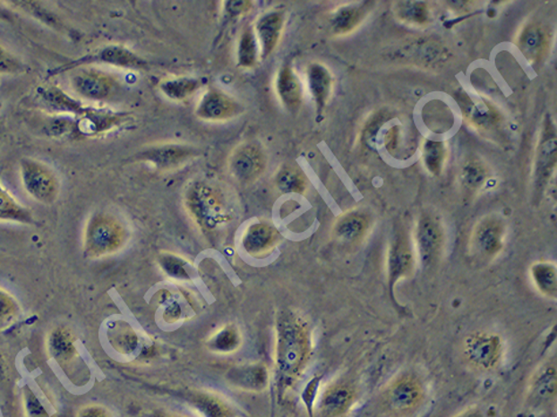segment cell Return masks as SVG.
<instances>
[{"instance_id": "obj_1", "label": "cell", "mask_w": 557, "mask_h": 417, "mask_svg": "<svg viewBox=\"0 0 557 417\" xmlns=\"http://www.w3.org/2000/svg\"><path fill=\"white\" fill-rule=\"evenodd\" d=\"M309 336L304 324L294 316L284 317L279 324L278 365L283 381L293 382L308 358Z\"/></svg>"}, {"instance_id": "obj_2", "label": "cell", "mask_w": 557, "mask_h": 417, "mask_svg": "<svg viewBox=\"0 0 557 417\" xmlns=\"http://www.w3.org/2000/svg\"><path fill=\"white\" fill-rule=\"evenodd\" d=\"M124 230L116 219L107 215H97L86 229L87 255L100 257L116 251L123 245Z\"/></svg>"}, {"instance_id": "obj_3", "label": "cell", "mask_w": 557, "mask_h": 417, "mask_svg": "<svg viewBox=\"0 0 557 417\" xmlns=\"http://www.w3.org/2000/svg\"><path fill=\"white\" fill-rule=\"evenodd\" d=\"M187 206L203 229L213 230L222 223L225 211L218 191L206 183H195L189 189Z\"/></svg>"}, {"instance_id": "obj_4", "label": "cell", "mask_w": 557, "mask_h": 417, "mask_svg": "<svg viewBox=\"0 0 557 417\" xmlns=\"http://www.w3.org/2000/svg\"><path fill=\"white\" fill-rule=\"evenodd\" d=\"M21 174L26 191L34 200L45 204L55 202L58 197L59 182L56 174L48 166L31 158H22Z\"/></svg>"}, {"instance_id": "obj_5", "label": "cell", "mask_w": 557, "mask_h": 417, "mask_svg": "<svg viewBox=\"0 0 557 417\" xmlns=\"http://www.w3.org/2000/svg\"><path fill=\"white\" fill-rule=\"evenodd\" d=\"M108 64L113 66L130 68V70H142L147 67L146 60L140 58L135 53L130 51V49L121 47H107L99 51L90 53L89 55L82 56L73 62L67 63L56 68V70L49 71V77H55L65 73V72L74 70V68L86 66L90 64Z\"/></svg>"}, {"instance_id": "obj_6", "label": "cell", "mask_w": 557, "mask_h": 417, "mask_svg": "<svg viewBox=\"0 0 557 417\" xmlns=\"http://www.w3.org/2000/svg\"><path fill=\"white\" fill-rule=\"evenodd\" d=\"M229 166L231 174L238 181L252 183L264 173L267 157L259 143H244L231 154Z\"/></svg>"}, {"instance_id": "obj_7", "label": "cell", "mask_w": 557, "mask_h": 417, "mask_svg": "<svg viewBox=\"0 0 557 417\" xmlns=\"http://www.w3.org/2000/svg\"><path fill=\"white\" fill-rule=\"evenodd\" d=\"M416 240L422 263L427 268L437 263L442 250L443 231L433 215L424 212L420 216Z\"/></svg>"}, {"instance_id": "obj_8", "label": "cell", "mask_w": 557, "mask_h": 417, "mask_svg": "<svg viewBox=\"0 0 557 417\" xmlns=\"http://www.w3.org/2000/svg\"><path fill=\"white\" fill-rule=\"evenodd\" d=\"M424 400V388L418 379L404 375L397 379L386 392V402L393 412L407 414L418 408Z\"/></svg>"}, {"instance_id": "obj_9", "label": "cell", "mask_w": 557, "mask_h": 417, "mask_svg": "<svg viewBox=\"0 0 557 417\" xmlns=\"http://www.w3.org/2000/svg\"><path fill=\"white\" fill-rule=\"evenodd\" d=\"M415 268V256H413L410 240L403 230L394 233L391 246L389 252V282L390 289L400 279L411 276Z\"/></svg>"}, {"instance_id": "obj_10", "label": "cell", "mask_w": 557, "mask_h": 417, "mask_svg": "<svg viewBox=\"0 0 557 417\" xmlns=\"http://www.w3.org/2000/svg\"><path fill=\"white\" fill-rule=\"evenodd\" d=\"M502 345L500 337L488 333L469 336L465 344V354L477 369L490 370L498 363Z\"/></svg>"}, {"instance_id": "obj_11", "label": "cell", "mask_w": 557, "mask_h": 417, "mask_svg": "<svg viewBox=\"0 0 557 417\" xmlns=\"http://www.w3.org/2000/svg\"><path fill=\"white\" fill-rule=\"evenodd\" d=\"M556 165V132L552 121H545L537 149L536 162V185L542 191L552 176Z\"/></svg>"}, {"instance_id": "obj_12", "label": "cell", "mask_w": 557, "mask_h": 417, "mask_svg": "<svg viewBox=\"0 0 557 417\" xmlns=\"http://www.w3.org/2000/svg\"><path fill=\"white\" fill-rule=\"evenodd\" d=\"M72 87L79 96L90 100H105L116 89V81L98 71H82L72 78Z\"/></svg>"}, {"instance_id": "obj_13", "label": "cell", "mask_w": 557, "mask_h": 417, "mask_svg": "<svg viewBox=\"0 0 557 417\" xmlns=\"http://www.w3.org/2000/svg\"><path fill=\"white\" fill-rule=\"evenodd\" d=\"M126 119V114L104 111V109L86 108L85 113L75 121L74 134L96 136L120 126Z\"/></svg>"}, {"instance_id": "obj_14", "label": "cell", "mask_w": 557, "mask_h": 417, "mask_svg": "<svg viewBox=\"0 0 557 417\" xmlns=\"http://www.w3.org/2000/svg\"><path fill=\"white\" fill-rule=\"evenodd\" d=\"M241 112L242 106L236 100L214 89L204 94L196 109V115L203 120L223 121L231 119Z\"/></svg>"}, {"instance_id": "obj_15", "label": "cell", "mask_w": 557, "mask_h": 417, "mask_svg": "<svg viewBox=\"0 0 557 417\" xmlns=\"http://www.w3.org/2000/svg\"><path fill=\"white\" fill-rule=\"evenodd\" d=\"M197 150L194 148L181 145H166L150 148L140 153L136 158L153 163L159 169H172L194 157Z\"/></svg>"}, {"instance_id": "obj_16", "label": "cell", "mask_w": 557, "mask_h": 417, "mask_svg": "<svg viewBox=\"0 0 557 417\" xmlns=\"http://www.w3.org/2000/svg\"><path fill=\"white\" fill-rule=\"evenodd\" d=\"M505 227L496 218H487L476 226L473 244L481 256L491 258L498 255L502 250Z\"/></svg>"}, {"instance_id": "obj_17", "label": "cell", "mask_w": 557, "mask_h": 417, "mask_svg": "<svg viewBox=\"0 0 557 417\" xmlns=\"http://www.w3.org/2000/svg\"><path fill=\"white\" fill-rule=\"evenodd\" d=\"M518 47L530 63L541 62L549 48L547 30L537 22H529L518 38Z\"/></svg>"}, {"instance_id": "obj_18", "label": "cell", "mask_w": 557, "mask_h": 417, "mask_svg": "<svg viewBox=\"0 0 557 417\" xmlns=\"http://www.w3.org/2000/svg\"><path fill=\"white\" fill-rule=\"evenodd\" d=\"M458 102H459L464 116L473 126L483 129V131H491V129L499 126V113L487 102L480 100V98L476 100L466 93H461L458 97Z\"/></svg>"}, {"instance_id": "obj_19", "label": "cell", "mask_w": 557, "mask_h": 417, "mask_svg": "<svg viewBox=\"0 0 557 417\" xmlns=\"http://www.w3.org/2000/svg\"><path fill=\"white\" fill-rule=\"evenodd\" d=\"M284 25L282 11H270L256 22V36L261 45V56L265 60L272 55L279 43Z\"/></svg>"}, {"instance_id": "obj_20", "label": "cell", "mask_w": 557, "mask_h": 417, "mask_svg": "<svg viewBox=\"0 0 557 417\" xmlns=\"http://www.w3.org/2000/svg\"><path fill=\"white\" fill-rule=\"evenodd\" d=\"M356 393L350 386L337 384L325 390L320 402V411L323 417H342L355 404Z\"/></svg>"}, {"instance_id": "obj_21", "label": "cell", "mask_w": 557, "mask_h": 417, "mask_svg": "<svg viewBox=\"0 0 557 417\" xmlns=\"http://www.w3.org/2000/svg\"><path fill=\"white\" fill-rule=\"evenodd\" d=\"M278 240V233L275 227L256 223L246 229L242 244L245 251L253 257L267 256L275 248Z\"/></svg>"}, {"instance_id": "obj_22", "label": "cell", "mask_w": 557, "mask_h": 417, "mask_svg": "<svg viewBox=\"0 0 557 417\" xmlns=\"http://www.w3.org/2000/svg\"><path fill=\"white\" fill-rule=\"evenodd\" d=\"M369 216L361 211H352L337 221L333 234L345 244H356L364 240L370 229Z\"/></svg>"}, {"instance_id": "obj_23", "label": "cell", "mask_w": 557, "mask_h": 417, "mask_svg": "<svg viewBox=\"0 0 557 417\" xmlns=\"http://www.w3.org/2000/svg\"><path fill=\"white\" fill-rule=\"evenodd\" d=\"M276 89L284 107L296 112L302 105V85L289 64H284L278 72Z\"/></svg>"}, {"instance_id": "obj_24", "label": "cell", "mask_w": 557, "mask_h": 417, "mask_svg": "<svg viewBox=\"0 0 557 417\" xmlns=\"http://www.w3.org/2000/svg\"><path fill=\"white\" fill-rule=\"evenodd\" d=\"M308 82L318 113L323 112L328 104L330 94H331V74L321 64H313L308 70Z\"/></svg>"}, {"instance_id": "obj_25", "label": "cell", "mask_w": 557, "mask_h": 417, "mask_svg": "<svg viewBox=\"0 0 557 417\" xmlns=\"http://www.w3.org/2000/svg\"><path fill=\"white\" fill-rule=\"evenodd\" d=\"M38 94L41 100L55 109L56 112L71 113L74 115L81 116L85 113L87 107H83L81 102L74 100L64 92V90L58 89V87L49 86L44 87V89H38Z\"/></svg>"}, {"instance_id": "obj_26", "label": "cell", "mask_w": 557, "mask_h": 417, "mask_svg": "<svg viewBox=\"0 0 557 417\" xmlns=\"http://www.w3.org/2000/svg\"><path fill=\"white\" fill-rule=\"evenodd\" d=\"M365 17V7L345 6L337 11L331 21L332 31L336 34H347L361 24Z\"/></svg>"}, {"instance_id": "obj_27", "label": "cell", "mask_w": 557, "mask_h": 417, "mask_svg": "<svg viewBox=\"0 0 557 417\" xmlns=\"http://www.w3.org/2000/svg\"><path fill=\"white\" fill-rule=\"evenodd\" d=\"M0 221H13L18 223H32V214L29 208L21 204L3 188L0 182Z\"/></svg>"}, {"instance_id": "obj_28", "label": "cell", "mask_w": 557, "mask_h": 417, "mask_svg": "<svg viewBox=\"0 0 557 417\" xmlns=\"http://www.w3.org/2000/svg\"><path fill=\"white\" fill-rule=\"evenodd\" d=\"M229 380L231 384L240 388L260 390L267 384V373L260 366L244 367V369L230 371Z\"/></svg>"}, {"instance_id": "obj_29", "label": "cell", "mask_w": 557, "mask_h": 417, "mask_svg": "<svg viewBox=\"0 0 557 417\" xmlns=\"http://www.w3.org/2000/svg\"><path fill=\"white\" fill-rule=\"evenodd\" d=\"M204 81L196 78H177L161 83L160 89L172 100H184L203 86Z\"/></svg>"}, {"instance_id": "obj_30", "label": "cell", "mask_w": 557, "mask_h": 417, "mask_svg": "<svg viewBox=\"0 0 557 417\" xmlns=\"http://www.w3.org/2000/svg\"><path fill=\"white\" fill-rule=\"evenodd\" d=\"M259 62V45L252 28H245L241 34L237 48V63L242 68H253Z\"/></svg>"}, {"instance_id": "obj_31", "label": "cell", "mask_w": 557, "mask_h": 417, "mask_svg": "<svg viewBox=\"0 0 557 417\" xmlns=\"http://www.w3.org/2000/svg\"><path fill=\"white\" fill-rule=\"evenodd\" d=\"M276 187L283 193H303L306 191V178L298 168L284 166L276 175Z\"/></svg>"}, {"instance_id": "obj_32", "label": "cell", "mask_w": 557, "mask_h": 417, "mask_svg": "<svg viewBox=\"0 0 557 417\" xmlns=\"http://www.w3.org/2000/svg\"><path fill=\"white\" fill-rule=\"evenodd\" d=\"M532 392V399L536 404H542L551 400L553 396H555L556 393V370L553 367H548L541 371L540 375H537L536 381H534Z\"/></svg>"}, {"instance_id": "obj_33", "label": "cell", "mask_w": 557, "mask_h": 417, "mask_svg": "<svg viewBox=\"0 0 557 417\" xmlns=\"http://www.w3.org/2000/svg\"><path fill=\"white\" fill-rule=\"evenodd\" d=\"M534 283L537 289L548 297L555 298L557 292L556 268L554 265L539 263L532 268Z\"/></svg>"}, {"instance_id": "obj_34", "label": "cell", "mask_w": 557, "mask_h": 417, "mask_svg": "<svg viewBox=\"0 0 557 417\" xmlns=\"http://www.w3.org/2000/svg\"><path fill=\"white\" fill-rule=\"evenodd\" d=\"M189 401L204 417H231L230 409L225 402L213 396L194 394Z\"/></svg>"}, {"instance_id": "obj_35", "label": "cell", "mask_w": 557, "mask_h": 417, "mask_svg": "<svg viewBox=\"0 0 557 417\" xmlns=\"http://www.w3.org/2000/svg\"><path fill=\"white\" fill-rule=\"evenodd\" d=\"M398 17L403 19L404 21L411 22V24L423 25L426 24L430 18V11L425 3L420 2H404L398 4Z\"/></svg>"}, {"instance_id": "obj_36", "label": "cell", "mask_w": 557, "mask_h": 417, "mask_svg": "<svg viewBox=\"0 0 557 417\" xmlns=\"http://www.w3.org/2000/svg\"><path fill=\"white\" fill-rule=\"evenodd\" d=\"M446 149L442 142L426 141L423 149V160L428 172L433 175L441 173L443 162H445Z\"/></svg>"}, {"instance_id": "obj_37", "label": "cell", "mask_w": 557, "mask_h": 417, "mask_svg": "<svg viewBox=\"0 0 557 417\" xmlns=\"http://www.w3.org/2000/svg\"><path fill=\"white\" fill-rule=\"evenodd\" d=\"M13 4L21 6L22 10L32 14L34 18L44 22V24L49 26V28L58 30V31H62L64 29V24L62 21H60V18L56 16V13H53L52 11L47 9V7L41 6L40 4L34 2H14Z\"/></svg>"}, {"instance_id": "obj_38", "label": "cell", "mask_w": 557, "mask_h": 417, "mask_svg": "<svg viewBox=\"0 0 557 417\" xmlns=\"http://www.w3.org/2000/svg\"><path fill=\"white\" fill-rule=\"evenodd\" d=\"M486 176V169L479 161H468L462 168V183L468 191H475L481 187Z\"/></svg>"}, {"instance_id": "obj_39", "label": "cell", "mask_w": 557, "mask_h": 417, "mask_svg": "<svg viewBox=\"0 0 557 417\" xmlns=\"http://www.w3.org/2000/svg\"><path fill=\"white\" fill-rule=\"evenodd\" d=\"M389 112L385 111V109H381V111L374 113L373 115L367 120L362 131V143L364 146L373 147L379 131H381L382 124L389 120Z\"/></svg>"}, {"instance_id": "obj_40", "label": "cell", "mask_w": 557, "mask_h": 417, "mask_svg": "<svg viewBox=\"0 0 557 417\" xmlns=\"http://www.w3.org/2000/svg\"><path fill=\"white\" fill-rule=\"evenodd\" d=\"M49 348H51V353L56 356V359L59 360H66L74 353V346L70 336L62 329L53 333L51 340H49Z\"/></svg>"}, {"instance_id": "obj_41", "label": "cell", "mask_w": 557, "mask_h": 417, "mask_svg": "<svg viewBox=\"0 0 557 417\" xmlns=\"http://www.w3.org/2000/svg\"><path fill=\"white\" fill-rule=\"evenodd\" d=\"M161 267L170 277L176 279H188L187 268L181 258L172 255H165L160 260Z\"/></svg>"}, {"instance_id": "obj_42", "label": "cell", "mask_w": 557, "mask_h": 417, "mask_svg": "<svg viewBox=\"0 0 557 417\" xmlns=\"http://www.w3.org/2000/svg\"><path fill=\"white\" fill-rule=\"evenodd\" d=\"M47 134L51 136H62L68 132H75V120L70 117H49L47 126H45Z\"/></svg>"}, {"instance_id": "obj_43", "label": "cell", "mask_w": 557, "mask_h": 417, "mask_svg": "<svg viewBox=\"0 0 557 417\" xmlns=\"http://www.w3.org/2000/svg\"><path fill=\"white\" fill-rule=\"evenodd\" d=\"M24 70L22 64L16 56L0 47V74H16Z\"/></svg>"}, {"instance_id": "obj_44", "label": "cell", "mask_w": 557, "mask_h": 417, "mask_svg": "<svg viewBox=\"0 0 557 417\" xmlns=\"http://www.w3.org/2000/svg\"><path fill=\"white\" fill-rule=\"evenodd\" d=\"M237 345V333L229 328L225 329V331H222L219 335L216 336L214 340V346L216 347V350L219 351H233Z\"/></svg>"}, {"instance_id": "obj_45", "label": "cell", "mask_w": 557, "mask_h": 417, "mask_svg": "<svg viewBox=\"0 0 557 417\" xmlns=\"http://www.w3.org/2000/svg\"><path fill=\"white\" fill-rule=\"evenodd\" d=\"M252 9V2L248 0H231L226 3V13L229 17H240L242 14L248 13Z\"/></svg>"}, {"instance_id": "obj_46", "label": "cell", "mask_w": 557, "mask_h": 417, "mask_svg": "<svg viewBox=\"0 0 557 417\" xmlns=\"http://www.w3.org/2000/svg\"><path fill=\"white\" fill-rule=\"evenodd\" d=\"M385 147L391 154H396L400 149L401 134L399 127L389 129L385 134Z\"/></svg>"}, {"instance_id": "obj_47", "label": "cell", "mask_w": 557, "mask_h": 417, "mask_svg": "<svg viewBox=\"0 0 557 417\" xmlns=\"http://www.w3.org/2000/svg\"><path fill=\"white\" fill-rule=\"evenodd\" d=\"M26 407H28L29 414L31 417L47 416V413L45 412L43 405H41L40 402L37 400V397L34 396L32 393H29L28 397H26Z\"/></svg>"}, {"instance_id": "obj_48", "label": "cell", "mask_w": 557, "mask_h": 417, "mask_svg": "<svg viewBox=\"0 0 557 417\" xmlns=\"http://www.w3.org/2000/svg\"><path fill=\"white\" fill-rule=\"evenodd\" d=\"M78 417H112L105 411L104 408L97 407V405H90V407L83 408L79 413Z\"/></svg>"}, {"instance_id": "obj_49", "label": "cell", "mask_w": 557, "mask_h": 417, "mask_svg": "<svg viewBox=\"0 0 557 417\" xmlns=\"http://www.w3.org/2000/svg\"><path fill=\"white\" fill-rule=\"evenodd\" d=\"M11 311H13V304H11L10 299L0 292V320L6 319L10 316Z\"/></svg>"}, {"instance_id": "obj_50", "label": "cell", "mask_w": 557, "mask_h": 417, "mask_svg": "<svg viewBox=\"0 0 557 417\" xmlns=\"http://www.w3.org/2000/svg\"><path fill=\"white\" fill-rule=\"evenodd\" d=\"M457 417H484L483 412L479 411V409H469V411L462 413L459 416Z\"/></svg>"}, {"instance_id": "obj_51", "label": "cell", "mask_w": 557, "mask_h": 417, "mask_svg": "<svg viewBox=\"0 0 557 417\" xmlns=\"http://www.w3.org/2000/svg\"><path fill=\"white\" fill-rule=\"evenodd\" d=\"M7 16H9V14H7L6 13H4V11L0 10V18H9Z\"/></svg>"}]
</instances>
